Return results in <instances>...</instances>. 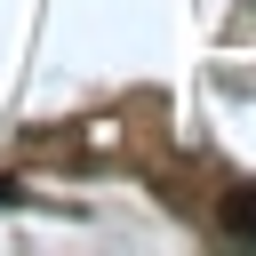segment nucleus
Returning <instances> with one entry per match:
<instances>
[{"mask_svg":"<svg viewBox=\"0 0 256 256\" xmlns=\"http://www.w3.org/2000/svg\"><path fill=\"white\" fill-rule=\"evenodd\" d=\"M216 216H224V232H232V240H256V184L224 192V208H216Z\"/></svg>","mask_w":256,"mask_h":256,"instance_id":"nucleus-1","label":"nucleus"},{"mask_svg":"<svg viewBox=\"0 0 256 256\" xmlns=\"http://www.w3.org/2000/svg\"><path fill=\"white\" fill-rule=\"evenodd\" d=\"M8 200H16V184H8V176H0V208H8Z\"/></svg>","mask_w":256,"mask_h":256,"instance_id":"nucleus-2","label":"nucleus"}]
</instances>
